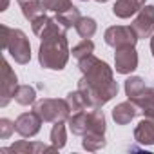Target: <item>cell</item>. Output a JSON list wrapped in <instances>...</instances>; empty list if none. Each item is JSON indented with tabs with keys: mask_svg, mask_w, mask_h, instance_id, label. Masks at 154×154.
Listing matches in <instances>:
<instances>
[{
	"mask_svg": "<svg viewBox=\"0 0 154 154\" xmlns=\"http://www.w3.org/2000/svg\"><path fill=\"white\" fill-rule=\"evenodd\" d=\"M2 47L15 58L17 63H29L31 60V44L24 31L11 29L8 26H2Z\"/></svg>",
	"mask_w": 154,
	"mask_h": 154,
	"instance_id": "obj_3",
	"label": "cell"
},
{
	"mask_svg": "<svg viewBox=\"0 0 154 154\" xmlns=\"http://www.w3.org/2000/svg\"><path fill=\"white\" fill-rule=\"evenodd\" d=\"M82 78L78 82V91L84 94L89 109L102 107L118 94V84L112 78V69L103 60L89 54L78 60Z\"/></svg>",
	"mask_w": 154,
	"mask_h": 154,
	"instance_id": "obj_1",
	"label": "cell"
},
{
	"mask_svg": "<svg viewBox=\"0 0 154 154\" xmlns=\"http://www.w3.org/2000/svg\"><path fill=\"white\" fill-rule=\"evenodd\" d=\"M114 67L120 74H131L138 67V53L134 45H123L118 47L114 53Z\"/></svg>",
	"mask_w": 154,
	"mask_h": 154,
	"instance_id": "obj_6",
	"label": "cell"
},
{
	"mask_svg": "<svg viewBox=\"0 0 154 154\" xmlns=\"http://www.w3.org/2000/svg\"><path fill=\"white\" fill-rule=\"evenodd\" d=\"M105 44L118 49V47H123V45H136V42L140 40L138 35L134 33V29L129 26H112L105 31Z\"/></svg>",
	"mask_w": 154,
	"mask_h": 154,
	"instance_id": "obj_5",
	"label": "cell"
},
{
	"mask_svg": "<svg viewBox=\"0 0 154 154\" xmlns=\"http://www.w3.org/2000/svg\"><path fill=\"white\" fill-rule=\"evenodd\" d=\"M13 132H15V122H11V120H8V118H2V120H0V138H2V140H8Z\"/></svg>",
	"mask_w": 154,
	"mask_h": 154,
	"instance_id": "obj_26",
	"label": "cell"
},
{
	"mask_svg": "<svg viewBox=\"0 0 154 154\" xmlns=\"http://www.w3.org/2000/svg\"><path fill=\"white\" fill-rule=\"evenodd\" d=\"M36 100V91L31 85H18L15 91V102L20 105H31Z\"/></svg>",
	"mask_w": 154,
	"mask_h": 154,
	"instance_id": "obj_20",
	"label": "cell"
},
{
	"mask_svg": "<svg viewBox=\"0 0 154 154\" xmlns=\"http://www.w3.org/2000/svg\"><path fill=\"white\" fill-rule=\"evenodd\" d=\"M9 6V0H2V4H0V11H6Z\"/></svg>",
	"mask_w": 154,
	"mask_h": 154,
	"instance_id": "obj_27",
	"label": "cell"
},
{
	"mask_svg": "<svg viewBox=\"0 0 154 154\" xmlns=\"http://www.w3.org/2000/svg\"><path fill=\"white\" fill-rule=\"evenodd\" d=\"M96 2H100V4H103V2H107V0H96Z\"/></svg>",
	"mask_w": 154,
	"mask_h": 154,
	"instance_id": "obj_29",
	"label": "cell"
},
{
	"mask_svg": "<svg viewBox=\"0 0 154 154\" xmlns=\"http://www.w3.org/2000/svg\"><path fill=\"white\" fill-rule=\"evenodd\" d=\"M80 18H82V17H80V11L76 9L74 6H72L71 9L63 11V13H56V22H58L62 27H65V29L76 27V24H78Z\"/></svg>",
	"mask_w": 154,
	"mask_h": 154,
	"instance_id": "obj_18",
	"label": "cell"
},
{
	"mask_svg": "<svg viewBox=\"0 0 154 154\" xmlns=\"http://www.w3.org/2000/svg\"><path fill=\"white\" fill-rule=\"evenodd\" d=\"M93 51H94V44H93L89 38H84L78 45H74V47H72L71 53H72V56H74L76 60H82V58L93 54Z\"/></svg>",
	"mask_w": 154,
	"mask_h": 154,
	"instance_id": "obj_24",
	"label": "cell"
},
{
	"mask_svg": "<svg viewBox=\"0 0 154 154\" xmlns=\"http://www.w3.org/2000/svg\"><path fill=\"white\" fill-rule=\"evenodd\" d=\"M69 45H67V36L65 31H58L53 35H47L42 38L40 49H38V62L45 69L53 71H62L67 65L69 60Z\"/></svg>",
	"mask_w": 154,
	"mask_h": 154,
	"instance_id": "obj_2",
	"label": "cell"
},
{
	"mask_svg": "<svg viewBox=\"0 0 154 154\" xmlns=\"http://www.w3.org/2000/svg\"><path fill=\"white\" fill-rule=\"evenodd\" d=\"M69 131L76 136H84L89 131V112L85 111H78L72 116H69Z\"/></svg>",
	"mask_w": 154,
	"mask_h": 154,
	"instance_id": "obj_14",
	"label": "cell"
},
{
	"mask_svg": "<svg viewBox=\"0 0 154 154\" xmlns=\"http://www.w3.org/2000/svg\"><path fill=\"white\" fill-rule=\"evenodd\" d=\"M134 140L141 145H154V120H141L134 129Z\"/></svg>",
	"mask_w": 154,
	"mask_h": 154,
	"instance_id": "obj_13",
	"label": "cell"
},
{
	"mask_svg": "<svg viewBox=\"0 0 154 154\" xmlns=\"http://www.w3.org/2000/svg\"><path fill=\"white\" fill-rule=\"evenodd\" d=\"M51 143H53L58 150L65 147V143H67V132H65L63 122H56V123L53 125V129H51Z\"/></svg>",
	"mask_w": 154,
	"mask_h": 154,
	"instance_id": "obj_21",
	"label": "cell"
},
{
	"mask_svg": "<svg viewBox=\"0 0 154 154\" xmlns=\"http://www.w3.org/2000/svg\"><path fill=\"white\" fill-rule=\"evenodd\" d=\"M82 2H87V0H82Z\"/></svg>",
	"mask_w": 154,
	"mask_h": 154,
	"instance_id": "obj_30",
	"label": "cell"
},
{
	"mask_svg": "<svg viewBox=\"0 0 154 154\" xmlns=\"http://www.w3.org/2000/svg\"><path fill=\"white\" fill-rule=\"evenodd\" d=\"M33 111L44 122H51V123L69 120L71 114V107L67 100H58V98H44L33 105Z\"/></svg>",
	"mask_w": 154,
	"mask_h": 154,
	"instance_id": "obj_4",
	"label": "cell"
},
{
	"mask_svg": "<svg viewBox=\"0 0 154 154\" xmlns=\"http://www.w3.org/2000/svg\"><path fill=\"white\" fill-rule=\"evenodd\" d=\"M65 100H67V103H69V107H71L72 112H78V111H85V109H89V105H87V102H85V98H84V94H82L80 91L69 93Z\"/></svg>",
	"mask_w": 154,
	"mask_h": 154,
	"instance_id": "obj_23",
	"label": "cell"
},
{
	"mask_svg": "<svg viewBox=\"0 0 154 154\" xmlns=\"http://www.w3.org/2000/svg\"><path fill=\"white\" fill-rule=\"evenodd\" d=\"M17 2L20 4L22 15H24L29 22H33L35 18H38V17L44 15L45 6H44L42 0H17Z\"/></svg>",
	"mask_w": 154,
	"mask_h": 154,
	"instance_id": "obj_16",
	"label": "cell"
},
{
	"mask_svg": "<svg viewBox=\"0 0 154 154\" xmlns=\"http://www.w3.org/2000/svg\"><path fill=\"white\" fill-rule=\"evenodd\" d=\"M18 87V78L15 71L11 69L9 62L4 60L2 62V98H0V107H6L13 98H15V91Z\"/></svg>",
	"mask_w": 154,
	"mask_h": 154,
	"instance_id": "obj_7",
	"label": "cell"
},
{
	"mask_svg": "<svg viewBox=\"0 0 154 154\" xmlns=\"http://www.w3.org/2000/svg\"><path fill=\"white\" fill-rule=\"evenodd\" d=\"M132 102L141 109L145 118L154 120V87H145V91Z\"/></svg>",
	"mask_w": 154,
	"mask_h": 154,
	"instance_id": "obj_15",
	"label": "cell"
},
{
	"mask_svg": "<svg viewBox=\"0 0 154 154\" xmlns=\"http://www.w3.org/2000/svg\"><path fill=\"white\" fill-rule=\"evenodd\" d=\"M131 27L134 29L138 38H149L154 31V6H143Z\"/></svg>",
	"mask_w": 154,
	"mask_h": 154,
	"instance_id": "obj_8",
	"label": "cell"
},
{
	"mask_svg": "<svg viewBox=\"0 0 154 154\" xmlns=\"http://www.w3.org/2000/svg\"><path fill=\"white\" fill-rule=\"evenodd\" d=\"M145 6V0H116L112 6V13L118 18H131L132 15L140 13V9Z\"/></svg>",
	"mask_w": 154,
	"mask_h": 154,
	"instance_id": "obj_12",
	"label": "cell"
},
{
	"mask_svg": "<svg viewBox=\"0 0 154 154\" xmlns=\"http://www.w3.org/2000/svg\"><path fill=\"white\" fill-rule=\"evenodd\" d=\"M150 51H152V54H154V35H152V38H150Z\"/></svg>",
	"mask_w": 154,
	"mask_h": 154,
	"instance_id": "obj_28",
	"label": "cell"
},
{
	"mask_svg": "<svg viewBox=\"0 0 154 154\" xmlns=\"http://www.w3.org/2000/svg\"><path fill=\"white\" fill-rule=\"evenodd\" d=\"M42 118L33 111V112H24L20 114L17 120H15V131L24 136V138H33L35 134L40 132V127H42Z\"/></svg>",
	"mask_w": 154,
	"mask_h": 154,
	"instance_id": "obj_9",
	"label": "cell"
},
{
	"mask_svg": "<svg viewBox=\"0 0 154 154\" xmlns=\"http://www.w3.org/2000/svg\"><path fill=\"white\" fill-rule=\"evenodd\" d=\"M143 91H145V82L140 78V76H131V78L125 80V94H127V98L131 102L136 100Z\"/></svg>",
	"mask_w": 154,
	"mask_h": 154,
	"instance_id": "obj_19",
	"label": "cell"
},
{
	"mask_svg": "<svg viewBox=\"0 0 154 154\" xmlns=\"http://www.w3.org/2000/svg\"><path fill=\"white\" fill-rule=\"evenodd\" d=\"M105 136H103V132H85L84 134V140H82V145H84V149L85 150H91V152H96V150H100V149H103L105 147Z\"/></svg>",
	"mask_w": 154,
	"mask_h": 154,
	"instance_id": "obj_17",
	"label": "cell"
},
{
	"mask_svg": "<svg viewBox=\"0 0 154 154\" xmlns=\"http://www.w3.org/2000/svg\"><path fill=\"white\" fill-rule=\"evenodd\" d=\"M76 33L82 38H91L96 33V20L91 17H82L78 24H76Z\"/></svg>",
	"mask_w": 154,
	"mask_h": 154,
	"instance_id": "obj_22",
	"label": "cell"
},
{
	"mask_svg": "<svg viewBox=\"0 0 154 154\" xmlns=\"http://www.w3.org/2000/svg\"><path fill=\"white\" fill-rule=\"evenodd\" d=\"M44 6L49 11L63 13V11H67V9L72 8V2H71V0H44Z\"/></svg>",
	"mask_w": 154,
	"mask_h": 154,
	"instance_id": "obj_25",
	"label": "cell"
},
{
	"mask_svg": "<svg viewBox=\"0 0 154 154\" xmlns=\"http://www.w3.org/2000/svg\"><path fill=\"white\" fill-rule=\"evenodd\" d=\"M2 152H15V154H40V152H58V149L54 145H44V143H36V141H27V140H20L17 143H13L9 149H2Z\"/></svg>",
	"mask_w": 154,
	"mask_h": 154,
	"instance_id": "obj_10",
	"label": "cell"
},
{
	"mask_svg": "<svg viewBox=\"0 0 154 154\" xmlns=\"http://www.w3.org/2000/svg\"><path fill=\"white\" fill-rule=\"evenodd\" d=\"M138 114V105L134 102H122L112 109V120L118 125H127L134 120V116Z\"/></svg>",
	"mask_w": 154,
	"mask_h": 154,
	"instance_id": "obj_11",
	"label": "cell"
}]
</instances>
